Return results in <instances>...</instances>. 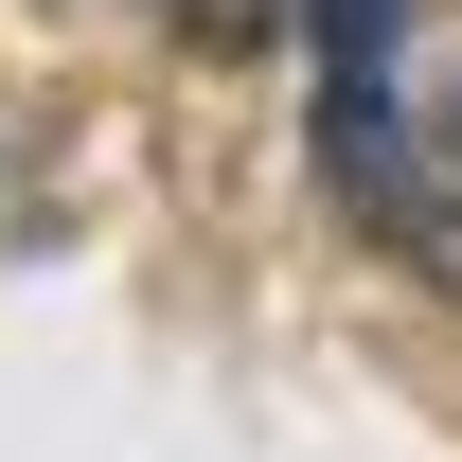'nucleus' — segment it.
Masks as SVG:
<instances>
[{
  "mask_svg": "<svg viewBox=\"0 0 462 462\" xmlns=\"http://www.w3.org/2000/svg\"><path fill=\"white\" fill-rule=\"evenodd\" d=\"M178 36H214V54H249V36H267V18H285V0H161Z\"/></svg>",
  "mask_w": 462,
  "mask_h": 462,
  "instance_id": "3",
  "label": "nucleus"
},
{
  "mask_svg": "<svg viewBox=\"0 0 462 462\" xmlns=\"http://www.w3.org/2000/svg\"><path fill=\"white\" fill-rule=\"evenodd\" d=\"M320 125H338V196H356V214H374L409 267L462 302V143L409 107L392 71H338V89H320Z\"/></svg>",
  "mask_w": 462,
  "mask_h": 462,
  "instance_id": "1",
  "label": "nucleus"
},
{
  "mask_svg": "<svg viewBox=\"0 0 462 462\" xmlns=\"http://www.w3.org/2000/svg\"><path fill=\"white\" fill-rule=\"evenodd\" d=\"M285 18H320V71H392L409 54V0H285Z\"/></svg>",
  "mask_w": 462,
  "mask_h": 462,
  "instance_id": "2",
  "label": "nucleus"
}]
</instances>
